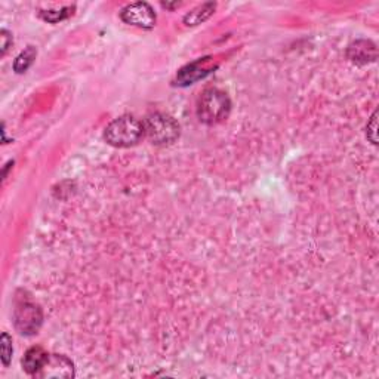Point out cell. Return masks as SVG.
I'll return each mask as SVG.
<instances>
[{"label":"cell","mask_w":379,"mask_h":379,"mask_svg":"<svg viewBox=\"0 0 379 379\" xmlns=\"http://www.w3.org/2000/svg\"><path fill=\"white\" fill-rule=\"evenodd\" d=\"M146 137L144 135L142 122L134 116H122L113 120L104 131V139L116 149H128Z\"/></svg>","instance_id":"6da1fadb"},{"label":"cell","mask_w":379,"mask_h":379,"mask_svg":"<svg viewBox=\"0 0 379 379\" xmlns=\"http://www.w3.org/2000/svg\"><path fill=\"white\" fill-rule=\"evenodd\" d=\"M197 117L205 124H218L231 112V100L221 89L209 87L197 101Z\"/></svg>","instance_id":"7a4b0ae2"},{"label":"cell","mask_w":379,"mask_h":379,"mask_svg":"<svg viewBox=\"0 0 379 379\" xmlns=\"http://www.w3.org/2000/svg\"><path fill=\"white\" fill-rule=\"evenodd\" d=\"M144 135L154 146H169L179 138L178 122L165 113H151L142 122Z\"/></svg>","instance_id":"3957f363"},{"label":"cell","mask_w":379,"mask_h":379,"mask_svg":"<svg viewBox=\"0 0 379 379\" xmlns=\"http://www.w3.org/2000/svg\"><path fill=\"white\" fill-rule=\"evenodd\" d=\"M14 323L16 331L24 336L38 333L43 323V313L38 304H34L28 297L16 295L14 306Z\"/></svg>","instance_id":"277c9868"},{"label":"cell","mask_w":379,"mask_h":379,"mask_svg":"<svg viewBox=\"0 0 379 379\" xmlns=\"http://www.w3.org/2000/svg\"><path fill=\"white\" fill-rule=\"evenodd\" d=\"M122 21L144 30H151L156 26L157 16L154 9L146 2H137L126 5L120 12Z\"/></svg>","instance_id":"5b68a950"},{"label":"cell","mask_w":379,"mask_h":379,"mask_svg":"<svg viewBox=\"0 0 379 379\" xmlns=\"http://www.w3.org/2000/svg\"><path fill=\"white\" fill-rule=\"evenodd\" d=\"M216 68H218V64H213L210 57L198 58V60L187 64L186 67H183L181 70L178 71L175 85L183 86V87L190 86L198 80L205 79L210 73H213Z\"/></svg>","instance_id":"8992f818"},{"label":"cell","mask_w":379,"mask_h":379,"mask_svg":"<svg viewBox=\"0 0 379 379\" xmlns=\"http://www.w3.org/2000/svg\"><path fill=\"white\" fill-rule=\"evenodd\" d=\"M36 376L38 378H73L75 365L67 356L50 354L46 365Z\"/></svg>","instance_id":"52a82bcc"},{"label":"cell","mask_w":379,"mask_h":379,"mask_svg":"<svg viewBox=\"0 0 379 379\" xmlns=\"http://www.w3.org/2000/svg\"><path fill=\"white\" fill-rule=\"evenodd\" d=\"M347 57L357 65H366L375 63L378 58L376 45L370 41H356L347 49Z\"/></svg>","instance_id":"ba28073f"},{"label":"cell","mask_w":379,"mask_h":379,"mask_svg":"<svg viewBox=\"0 0 379 379\" xmlns=\"http://www.w3.org/2000/svg\"><path fill=\"white\" fill-rule=\"evenodd\" d=\"M50 354H48V351H45V348L42 347H31L27 350L24 358H23V369L28 373L36 376L38 375L42 368L46 365L48 358Z\"/></svg>","instance_id":"9c48e42d"},{"label":"cell","mask_w":379,"mask_h":379,"mask_svg":"<svg viewBox=\"0 0 379 379\" xmlns=\"http://www.w3.org/2000/svg\"><path fill=\"white\" fill-rule=\"evenodd\" d=\"M215 8H216L215 4H203L201 6L194 8L191 12H188L184 16V24L188 26V27H196L198 24L205 23L206 20H209V18L213 15Z\"/></svg>","instance_id":"30bf717a"},{"label":"cell","mask_w":379,"mask_h":379,"mask_svg":"<svg viewBox=\"0 0 379 379\" xmlns=\"http://www.w3.org/2000/svg\"><path fill=\"white\" fill-rule=\"evenodd\" d=\"M36 57H38V49L34 46H27L20 55H18L14 61V71L18 75H23L33 65Z\"/></svg>","instance_id":"8fae6325"},{"label":"cell","mask_w":379,"mask_h":379,"mask_svg":"<svg viewBox=\"0 0 379 379\" xmlns=\"http://www.w3.org/2000/svg\"><path fill=\"white\" fill-rule=\"evenodd\" d=\"M73 12H75V6H65L60 11H42L41 18L50 24H57L60 21L67 20L68 16L73 15Z\"/></svg>","instance_id":"7c38bea8"},{"label":"cell","mask_w":379,"mask_h":379,"mask_svg":"<svg viewBox=\"0 0 379 379\" xmlns=\"http://www.w3.org/2000/svg\"><path fill=\"white\" fill-rule=\"evenodd\" d=\"M0 347H2V363L5 368H8L11 365L12 354H14L12 338L9 336V333L6 332L2 333V338H0Z\"/></svg>","instance_id":"4fadbf2b"},{"label":"cell","mask_w":379,"mask_h":379,"mask_svg":"<svg viewBox=\"0 0 379 379\" xmlns=\"http://www.w3.org/2000/svg\"><path fill=\"white\" fill-rule=\"evenodd\" d=\"M0 41H2V45H0V53H2V57L6 55L8 49L12 46L14 43V39H12V34L8 31V30H2L0 31Z\"/></svg>","instance_id":"5bb4252c"},{"label":"cell","mask_w":379,"mask_h":379,"mask_svg":"<svg viewBox=\"0 0 379 379\" xmlns=\"http://www.w3.org/2000/svg\"><path fill=\"white\" fill-rule=\"evenodd\" d=\"M366 134H368V138L370 139V142L376 144V113H373L370 123H368Z\"/></svg>","instance_id":"9a60e30c"}]
</instances>
